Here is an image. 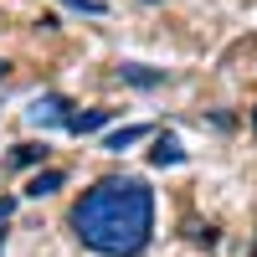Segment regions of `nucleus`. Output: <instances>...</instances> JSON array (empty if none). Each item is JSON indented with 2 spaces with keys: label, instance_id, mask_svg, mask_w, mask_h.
<instances>
[{
  "label": "nucleus",
  "instance_id": "5",
  "mask_svg": "<svg viewBox=\"0 0 257 257\" xmlns=\"http://www.w3.org/2000/svg\"><path fill=\"white\" fill-rule=\"evenodd\" d=\"M62 185H67V175H62V170H36L31 185H26V196H31V201H41V196H57Z\"/></svg>",
  "mask_w": 257,
  "mask_h": 257
},
{
  "label": "nucleus",
  "instance_id": "8",
  "mask_svg": "<svg viewBox=\"0 0 257 257\" xmlns=\"http://www.w3.org/2000/svg\"><path fill=\"white\" fill-rule=\"evenodd\" d=\"M149 160H155V165H180V160H185V149H180L175 139H155V149H149Z\"/></svg>",
  "mask_w": 257,
  "mask_h": 257
},
{
  "label": "nucleus",
  "instance_id": "1",
  "mask_svg": "<svg viewBox=\"0 0 257 257\" xmlns=\"http://www.w3.org/2000/svg\"><path fill=\"white\" fill-rule=\"evenodd\" d=\"M67 226L98 257H139L155 231V190L139 175H103L72 201Z\"/></svg>",
  "mask_w": 257,
  "mask_h": 257
},
{
  "label": "nucleus",
  "instance_id": "10",
  "mask_svg": "<svg viewBox=\"0 0 257 257\" xmlns=\"http://www.w3.org/2000/svg\"><path fill=\"white\" fill-rule=\"evenodd\" d=\"M62 6H72V11H82V16H103L98 0H62Z\"/></svg>",
  "mask_w": 257,
  "mask_h": 257
},
{
  "label": "nucleus",
  "instance_id": "11",
  "mask_svg": "<svg viewBox=\"0 0 257 257\" xmlns=\"http://www.w3.org/2000/svg\"><path fill=\"white\" fill-rule=\"evenodd\" d=\"M6 72H11V62H6V57H0V77H6Z\"/></svg>",
  "mask_w": 257,
  "mask_h": 257
},
{
  "label": "nucleus",
  "instance_id": "13",
  "mask_svg": "<svg viewBox=\"0 0 257 257\" xmlns=\"http://www.w3.org/2000/svg\"><path fill=\"white\" fill-rule=\"evenodd\" d=\"M252 128H257V108H252Z\"/></svg>",
  "mask_w": 257,
  "mask_h": 257
},
{
  "label": "nucleus",
  "instance_id": "3",
  "mask_svg": "<svg viewBox=\"0 0 257 257\" xmlns=\"http://www.w3.org/2000/svg\"><path fill=\"white\" fill-rule=\"evenodd\" d=\"M118 82H128V88H160L165 72H160V67H139V62H123V67H118Z\"/></svg>",
  "mask_w": 257,
  "mask_h": 257
},
{
  "label": "nucleus",
  "instance_id": "4",
  "mask_svg": "<svg viewBox=\"0 0 257 257\" xmlns=\"http://www.w3.org/2000/svg\"><path fill=\"white\" fill-rule=\"evenodd\" d=\"M139 139H149V128L144 123H123V128H113V134L103 139V149H108V155H123V149H134Z\"/></svg>",
  "mask_w": 257,
  "mask_h": 257
},
{
  "label": "nucleus",
  "instance_id": "12",
  "mask_svg": "<svg viewBox=\"0 0 257 257\" xmlns=\"http://www.w3.org/2000/svg\"><path fill=\"white\" fill-rule=\"evenodd\" d=\"M0 247H6V226H0Z\"/></svg>",
  "mask_w": 257,
  "mask_h": 257
},
{
  "label": "nucleus",
  "instance_id": "6",
  "mask_svg": "<svg viewBox=\"0 0 257 257\" xmlns=\"http://www.w3.org/2000/svg\"><path fill=\"white\" fill-rule=\"evenodd\" d=\"M108 118H113V108H88V113H72L67 128H72V134H98Z\"/></svg>",
  "mask_w": 257,
  "mask_h": 257
},
{
  "label": "nucleus",
  "instance_id": "14",
  "mask_svg": "<svg viewBox=\"0 0 257 257\" xmlns=\"http://www.w3.org/2000/svg\"><path fill=\"white\" fill-rule=\"evenodd\" d=\"M149 6H160V0H149Z\"/></svg>",
  "mask_w": 257,
  "mask_h": 257
},
{
  "label": "nucleus",
  "instance_id": "2",
  "mask_svg": "<svg viewBox=\"0 0 257 257\" xmlns=\"http://www.w3.org/2000/svg\"><path fill=\"white\" fill-rule=\"evenodd\" d=\"M26 113H31V123H67V118H72V113H67V103L52 98V93H47V98H36Z\"/></svg>",
  "mask_w": 257,
  "mask_h": 257
},
{
  "label": "nucleus",
  "instance_id": "7",
  "mask_svg": "<svg viewBox=\"0 0 257 257\" xmlns=\"http://www.w3.org/2000/svg\"><path fill=\"white\" fill-rule=\"evenodd\" d=\"M47 155H52L47 144H16V155H11V165H21V170H26V165H47Z\"/></svg>",
  "mask_w": 257,
  "mask_h": 257
},
{
  "label": "nucleus",
  "instance_id": "9",
  "mask_svg": "<svg viewBox=\"0 0 257 257\" xmlns=\"http://www.w3.org/2000/svg\"><path fill=\"white\" fill-rule=\"evenodd\" d=\"M185 237H190V242H206V247H211V242H216V226H211V221H206V226H201V221H190V231H185Z\"/></svg>",
  "mask_w": 257,
  "mask_h": 257
}]
</instances>
